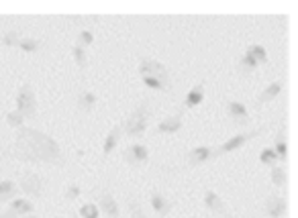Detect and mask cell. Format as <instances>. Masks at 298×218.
Here are the masks:
<instances>
[{
	"instance_id": "1",
	"label": "cell",
	"mask_w": 298,
	"mask_h": 218,
	"mask_svg": "<svg viewBox=\"0 0 298 218\" xmlns=\"http://www.w3.org/2000/svg\"><path fill=\"white\" fill-rule=\"evenodd\" d=\"M13 155L17 161H22V163H43V165H55V167L65 165V157L60 143L47 133L29 129V127H21L17 131Z\"/></svg>"
},
{
	"instance_id": "2",
	"label": "cell",
	"mask_w": 298,
	"mask_h": 218,
	"mask_svg": "<svg viewBox=\"0 0 298 218\" xmlns=\"http://www.w3.org/2000/svg\"><path fill=\"white\" fill-rule=\"evenodd\" d=\"M149 120H151V106H149V100H141L139 104L135 106V110L127 117L123 124V131L129 139H143L147 127H149Z\"/></svg>"
},
{
	"instance_id": "3",
	"label": "cell",
	"mask_w": 298,
	"mask_h": 218,
	"mask_svg": "<svg viewBox=\"0 0 298 218\" xmlns=\"http://www.w3.org/2000/svg\"><path fill=\"white\" fill-rule=\"evenodd\" d=\"M266 131H268V124H261V127H257L254 131H243V133L233 135L231 139H227L223 145L213 149V151H211V159H219V157L231 153V151H237V149H241L245 143H249L251 139H255V137H259L261 133H266Z\"/></svg>"
},
{
	"instance_id": "4",
	"label": "cell",
	"mask_w": 298,
	"mask_h": 218,
	"mask_svg": "<svg viewBox=\"0 0 298 218\" xmlns=\"http://www.w3.org/2000/svg\"><path fill=\"white\" fill-rule=\"evenodd\" d=\"M19 190H22L29 196V200H41L43 198V192H45V179L41 174L37 171H31V169H22L19 174Z\"/></svg>"
},
{
	"instance_id": "5",
	"label": "cell",
	"mask_w": 298,
	"mask_h": 218,
	"mask_svg": "<svg viewBox=\"0 0 298 218\" xmlns=\"http://www.w3.org/2000/svg\"><path fill=\"white\" fill-rule=\"evenodd\" d=\"M139 74L147 76V78H153V79H159V82L166 84L168 88H174V79H171L170 70L162 61L153 59V57H147V55L139 57Z\"/></svg>"
},
{
	"instance_id": "6",
	"label": "cell",
	"mask_w": 298,
	"mask_h": 218,
	"mask_svg": "<svg viewBox=\"0 0 298 218\" xmlns=\"http://www.w3.org/2000/svg\"><path fill=\"white\" fill-rule=\"evenodd\" d=\"M15 102H17V108H15V110H19L25 120H27V119L33 120V119L37 117V96H35V90H33V86H31L29 82L22 84V86L19 88Z\"/></svg>"
},
{
	"instance_id": "7",
	"label": "cell",
	"mask_w": 298,
	"mask_h": 218,
	"mask_svg": "<svg viewBox=\"0 0 298 218\" xmlns=\"http://www.w3.org/2000/svg\"><path fill=\"white\" fill-rule=\"evenodd\" d=\"M94 198H96V208L105 214V216H108V218H119V204H117V200H114V196L110 194V190H106V188H98V190H94Z\"/></svg>"
},
{
	"instance_id": "8",
	"label": "cell",
	"mask_w": 298,
	"mask_h": 218,
	"mask_svg": "<svg viewBox=\"0 0 298 218\" xmlns=\"http://www.w3.org/2000/svg\"><path fill=\"white\" fill-rule=\"evenodd\" d=\"M204 206L209 208V212H213L216 218H235L233 210L227 206V202L216 194L214 190H206L204 192Z\"/></svg>"
},
{
	"instance_id": "9",
	"label": "cell",
	"mask_w": 298,
	"mask_h": 218,
	"mask_svg": "<svg viewBox=\"0 0 298 218\" xmlns=\"http://www.w3.org/2000/svg\"><path fill=\"white\" fill-rule=\"evenodd\" d=\"M225 112H227V119L233 124H237V127H245V124L251 122V114H249L247 106L239 100H227L225 102Z\"/></svg>"
},
{
	"instance_id": "10",
	"label": "cell",
	"mask_w": 298,
	"mask_h": 218,
	"mask_svg": "<svg viewBox=\"0 0 298 218\" xmlns=\"http://www.w3.org/2000/svg\"><path fill=\"white\" fill-rule=\"evenodd\" d=\"M123 159L129 167H143L149 161V151L143 143H131L123 151Z\"/></svg>"
},
{
	"instance_id": "11",
	"label": "cell",
	"mask_w": 298,
	"mask_h": 218,
	"mask_svg": "<svg viewBox=\"0 0 298 218\" xmlns=\"http://www.w3.org/2000/svg\"><path fill=\"white\" fill-rule=\"evenodd\" d=\"M182 124H184V108H180L159 122L155 127V135H176L182 129Z\"/></svg>"
},
{
	"instance_id": "12",
	"label": "cell",
	"mask_w": 298,
	"mask_h": 218,
	"mask_svg": "<svg viewBox=\"0 0 298 218\" xmlns=\"http://www.w3.org/2000/svg\"><path fill=\"white\" fill-rule=\"evenodd\" d=\"M149 202H151V208L157 212L159 218H168L171 214V210H174V202L168 200V196H164V194L157 190L149 192Z\"/></svg>"
},
{
	"instance_id": "13",
	"label": "cell",
	"mask_w": 298,
	"mask_h": 218,
	"mask_svg": "<svg viewBox=\"0 0 298 218\" xmlns=\"http://www.w3.org/2000/svg\"><path fill=\"white\" fill-rule=\"evenodd\" d=\"M263 212L270 218H282L288 212V200L284 196H268L263 202Z\"/></svg>"
},
{
	"instance_id": "14",
	"label": "cell",
	"mask_w": 298,
	"mask_h": 218,
	"mask_svg": "<svg viewBox=\"0 0 298 218\" xmlns=\"http://www.w3.org/2000/svg\"><path fill=\"white\" fill-rule=\"evenodd\" d=\"M121 137H123V127H121V124H112V129L105 137V143H102V157H108L114 149L119 147Z\"/></svg>"
},
{
	"instance_id": "15",
	"label": "cell",
	"mask_w": 298,
	"mask_h": 218,
	"mask_svg": "<svg viewBox=\"0 0 298 218\" xmlns=\"http://www.w3.org/2000/svg\"><path fill=\"white\" fill-rule=\"evenodd\" d=\"M282 88H284V82L282 79H276V82H272L266 90L261 92V94L255 98V108H261V106H266L268 102H272L274 98H278V94L282 92Z\"/></svg>"
},
{
	"instance_id": "16",
	"label": "cell",
	"mask_w": 298,
	"mask_h": 218,
	"mask_svg": "<svg viewBox=\"0 0 298 218\" xmlns=\"http://www.w3.org/2000/svg\"><path fill=\"white\" fill-rule=\"evenodd\" d=\"M211 151H213V147H206V145H202V147H194L192 151L186 155L188 167H198V165H202L204 161H209V159H211Z\"/></svg>"
},
{
	"instance_id": "17",
	"label": "cell",
	"mask_w": 298,
	"mask_h": 218,
	"mask_svg": "<svg viewBox=\"0 0 298 218\" xmlns=\"http://www.w3.org/2000/svg\"><path fill=\"white\" fill-rule=\"evenodd\" d=\"M98 104V96H96V92L92 90H80V94H78V110H82V112H92Z\"/></svg>"
},
{
	"instance_id": "18",
	"label": "cell",
	"mask_w": 298,
	"mask_h": 218,
	"mask_svg": "<svg viewBox=\"0 0 298 218\" xmlns=\"http://www.w3.org/2000/svg\"><path fill=\"white\" fill-rule=\"evenodd\" d=\"M8 210L15 212V214L21 218V216L33 214V210H35V204H33L29 198H21V196H17V198H13V200L8 202Z\"/></svg>"
},
{
	"instance_id": "19",
	"label": "cell",
	"mask_w": 298,
	"mask_h": 218,
	"mask_svg": "<svg viewBox=\"0 0 298 218\" xmlns=\"http://www.w3.org/2000/svg\"><path fill=\"white\" fill-rule=\"evenodd\" d=\"M202 100H204V82H198L194 88H190V92L184 98V106L182 108H194V106H198Z\"/></svg>"
},
{
	"instance_id": "20",
	"label": "cell",
	"mask_w": 298,
	"mask_h": 218,
	"mask_svg": "<svg viewBox=\"0 0 298 218\" xmlns=\"http://www.w3.org/2000/svg\"><path fill=\"white\" fill-rule=\"evenodd\" d=\"M19 196V186L13 179H2L0 181V206L4 202H10L13 198Z\"/></svg>"
},
{
	"instance_id": "21",
	"label": "cell",
	"mask_w": 298,
	"mask_h": 218,
	"mask_svg": "<svg viewBox=\"0 0 298 218\" xmlns=\"http://www.w3.org/2000/svg\"><path fill=\"white\" fill-rule=\"evenodd\" d=\"M15 49H21V51H25V53H37L41 49V41L37 37L21 35V39L17 41V47Z\"/></svg>"
},
{
	"instance_id": "22",
	"label": "cell",
	"mask_w": 298,
	"mask_h": 218,
	"mask_svg": "<svg viewBox=\"0 0 298 218\" xmlns=\"http://www.w3.org/2000/svg\"><path fill=\"white\" fill-rule=\"evenodd\" d=\"M274 153L278 155V159H282V163L286 161V157H288V143H286V131L280 129L276 139H274Z\"/></svg>"
},
{
	"instance_id": "23",
	"label": "cell",
	"mask_w": 298,
	"mask_h": 218,
	"mask_svg": "<svg viewBox=\"0 0 298 218\" xmlns=\"http://www.w3.org/2000/svg\"><path fill=\"white\" fill-rule=\"evenodd\" d=\"M239 74H241V76H251V74H255L257 72V61L254 59V57H251L247 51L241 55V59H239Z\"/></svg>"
},
{
	"instance_id": "24",
	"label": "cell",
	"mask_w": 298,
	"mask_h": 218,
	"mask_svg": "<svg viewBox=\"0 0 298 218\" xmlns=\"http://www.w3.org/2000/svg\"><path fill=\"white\" fill-rule=\"evenodd\" d=\"M72 57H74V61H76V65H78V70L84 74L86 67H88V53H86V47H82V45L74 43V47H72Z\"/></svg>"
},
{
	"instance_id": "25",
	"label": "cell",
	"mask_w": 298,
	"mask_h": 218,
	"mask_svg": "<svg viewBox=\"0 0 298 218\" xmlns=\"http://www.w3.org/2000/svg\"><path fill=\"white\" fill-rule=\"evenodd\" d=\"M272 183L276 188H286V183H288V169L284 165H274L272 167Z\"/></svg>"
},
{
	"instance_id": "26",
	"label": "cell",
	"mask_w": 298,
	"mask_h": 218,
	"mask_svg": "<svg viewBox=\"0 0 298 218\" xmlns=\"http://www.w3.org/2000/svg\"><path fill=\"white\" fill-rule=\"evenodd\" d=\"M245 51H247V53H249L251 57H254L255 61H257V65H259V63H268V61H270V57H268L266 47H263V45H259V43H251Z\"/></svg>"
},
{
	"instance_id": "27",
	"label": "cell",
	"mask_w": 298,
	"mask_h": 218,
	"mask_svg": "<svg viewBox=\"0 0 298 218\" xmlns=\"http://www.w3.org/2000/svg\"><path fill=\"white\" fill-rule=\"evenodd\" d=\"M4 119H6V124L10 129H21V127H25V119H22V114L19 110H8L4 114Z\"/></svg>"
},
{
	"instance_id": "28",
	"label": "cell",
	"mask_w": 298,
	"mask_h": 218,
	"mask_svg": "<svg viewBox=\"0 0 298 218\" xmlns=\"http://www.w3.org/2000/svg\"><path fill=\"white\" fill-rule=\"evenodd\" d=\"M80 196H82V186H80V183H76V181H72L70 186L65 188V192H64V200L65 202H74Z\"/></svg>"
},
{
	"instance_id": "29",
	"label": "cell",
	"mask_w": 298,
	"mask_h": 218,
	"mask_svg": "<svg viewBox=\"0 0 298 218\" xmlns=\"http://www.w3.org/2000/svg\"><path fill=\"white\" fill-rule=\"evenodd\" d=\"M259 161H261L263 165H268V167H274V165L280 161V159H278L276 153H274V149L268 147V149H263V151L259 153Z\"/></svg>"
},
{
	"instance_id": "30",
	"label": "cell",
	"mask_w": 298,
	"mask_h": 218,
	"mask_svg": "<svg viewBox=\"0 0 298 218\" xmlns=\"http://www.w3.org/2000/svg\"><path fill=\"white\" fill-rule=\"evenodd\" d=\"M80 216L82 218H100V210L96 208V204L86 202V204L80 206Z\"/></svg>"
},
{
	"instance_id": "31",
	"label": "cell",
	"mask_w": 298,
	"mask_h": 218,
	"mask_svg": "<svg viewBox=\"0 0 298 218\" xmlns=\"http://www.w3.org/2000/svg\"><path fill=\"white\" fill-rule=\"evenodd\" d=\"M76 43H78V45H82V47H86V49H88L90 45L94 43V33L90 31V29H82V31L78 33V39H76Z\"/></svg>"
},
{
	"instance_id": "32",
	"label": "cell",
	"mask_w": 298,
	"mask_h": 218,
	"mask_svg": "<svg viewBox=\"0 0 298 218\" xmlns=\"http://www.w3.org/2000/svg\"><path fill=\"white\" fill-rule=\"evenodd\" d=\"M21 39V33L19 31H6L2 37H0V43L6 45V47H17V41Z\"/></svg>"
},
{
	"instance_id": "33",
	"label": "cell",
	"mask_w": 298,
	"mask_h": 218,
	"mask_svg": "<svg viewBox=\"0 0 298 218\" xmlns=\"http://www.w3.org/2000/svg\"><path fill=\"white\" fill-rule=\"evenodd\" d=\"M143 79V84L147 88H151V90H157V92H171V88H168L166 84H162L159 79H153V78H147V76H141Z\"/></svg>"
},
{
	"instance_id": "34",
	"label": "cell",
	"mask_w": 298,
	"mask_h": 218,
	"mask_svg": "<svg viewBox=\"0 0 298 218\" xmlns=\"http://www.w3.org/2000/svg\"><path fill=\"white\" fill-rule=\"evenodd\" d=\"M129 212H131V218H149L145 212H143V208H141V204L137 202V200H129Z\"/></svg>"
},
{
	"instance_id": "35",
	"label": "cell",
	"mask_w": 298,
	"mask_h": 218,
	"mask_svg": "<svg viewBox=\"0 0 298 218\" xmlns=\"http://www.w3.org/2000/svg\"><path fill=\"white\" fill-rule=\"evenodd\" d=\"M0 218H19V216H17L15 212H10V210L6 208V210H2V212H0Z\"/></svg>"
},
{
	"instance_id": "36",
	"label": "cell",
	"mask_w": 298,
	"mask_h": 218,
	"mask_svg": "<svg viewBox=\"0 0 298 218\" xmlns=\"http://www.w3.org/2000/svg\"><path fill=\"white\" fill-rule=\"evenodd\" d=\"M22 218H37V214H27V216H22Z\"/></svg>"
},
{
	"instance_id": "37",
	"label": "cell",
	"mask_w": 298,
	"mask_h": 218,
	"mask_svg": "<svg viewBox=\"0 0 298 218\" xmlns=\"http://www.w3.org/2000/svg\"><path fill=\"white\" fill-rule=\"evenodd\" d=\"M55 218H67V216H55Z\"/></svg>"
},
{
	"instance_id": "38",
	"label": "cell",
	"mask_w": 298,
	"mask_h": 218,
	"mask_svg": "<svg viewBox=\"0 0 298 218\" xmlns=\"http://www.w3.org/2000/svg\"><path fill=\"white\" fill-rule=\"evenodd\" d=\"M182 218H186V216H182Z\"/></svg>"
}]
</instances>
